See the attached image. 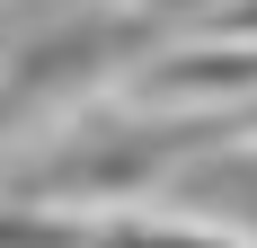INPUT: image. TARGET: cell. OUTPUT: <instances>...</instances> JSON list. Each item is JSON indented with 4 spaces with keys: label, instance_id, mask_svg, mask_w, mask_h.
Segmentation results:
<instances>
[{
    "label": "cell",
    "instance_id": "obj_1",
    "mask_svg": "<svg viewBox=\"0 0 257 248\" xmlns=\"http://www.w3.org/2000/svg\"><path fill=\"white\" fill-rule=\"evenodd\" d=\"M0 248H71V230H53V222H0Z\"/></svg>",
    "mask_w": 257,
    "mask_h": 248
},
{
    "label": "cell",
    "instance_id": "obj_2",
    "mask_svg": "<svg viewBox=\"0 0 257 248\" xmlns=\"http://www.w3.org/2000/svg\"><path fill=\"white\" fill-rule=\"evenodd\" d=\"M115 248H222V239H186V230H124Z\"/></svg>",
    "mask_w": 257,
    "mask_h": 248
}]
</instances>
